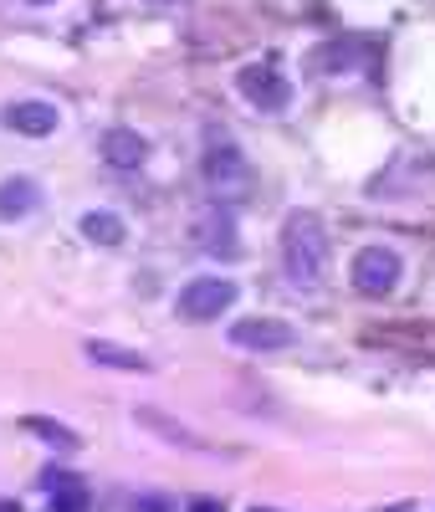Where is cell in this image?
<instances>
[{
	"instance_id": "1",
	"label": "cell",
	"mask_w": 435,
	"mask_h": 512,
	"mask_svg": "<svg viewBox=\"0 0 435 512\" xmlns=\"http://www.w3.org/2000/svg\"><path fill=\"white\" fill-rule=\"evenodd\" d=\"M282 272L297 292H318L328 277V231L313 210H292L282 221Z\"/></svg>"
},
{
	"instance_id": "17",
	"label": "cell",
	"mask_w": 435,
	"mask_h": 512,
	"mask_svg": "<svg viewBox=\"0 0 435 512\" xmlns=\"http://www.w3.org/2000/svg\"><path fill=\"white\" fill-rule=\"evenodd\" d=\"M0 512H26V507H21L16 497H0Z\"/></svg>"
},
{
	"instance_id": "2",
	"label": "cell",
	"mask_w": 435,
	"mask_h": 512,
	"mask_svg": "<svg viewBox=\"0 0 435 512\" xmlns=\"http://www.w3.org/2000/svg\"><path fill=\"white\" fill-rule=\"evenodd\" d=\"M205 185H210L215 200H226V205L251 190V164H246V154L236 149V139L226 134L221 123L205 128Z\"/></svg>"
},
{
	"instance_id": "16",
	"label": "cell",
	"mask_w": 435,
	"mask_h": 512,
	"mask_svg": "<svg viewBox=\"0 0 435 512\" xmlns=\"http://www.w3.org/2000/svg\"><path fill=\"white\" fill-rule=\"evenodd\" d=\"M169 507H174L169 497H139L134 502V512H169Z\"/></svg>"
},
{
	"instance_id": "18",
	"label": "cell",
	"mask_w": 435,
	"mask_h": 512,
	"mask_svg": "<svg viewBox=\"0 0 435 512\" xmlns=\"http://www.w3.org/2000/svg\"><path fill=\"white\" fill-rule=\"evenodd\" d=\"M190 512H221V502H195Z\"/></svg>"
},
{
	"instance_id": "15",
	"label": "cell",
	"mask_w": 435,
	"mask_h": 512,
	"mask_svg": "<svg viewBox=\"0 0 435 512\" xmlns=\"http://www.w3.org/2000/svg\"><path fill=\"white\" fill-rule=\"evenodd\" d=\"M52 512H87V487L77 477H62L52 492Z\"/></svg>"
},
{
	"instance_id": "4",
	"label": "cell",
	"mask_w": 435,
	"mask_h": 512,
	"mask_svg": "<svg viewBox=\"0 0 435 512\" xmlns=\"http://www.w3.org/2000/svg\"><path fill=\"white\" fill-rule=\"evenodd\" d=\"M400 272H405V262H400L395 246H364L354 256V287L364 297H389L400 287Z\"/></svg>"
},
{
	"instance_id": "10",
	"label": "cell",
	"mask_w": 435,
	"mask_h": 512,
	"mask_svg": "<svg viewBox=\"0 0 435 512\" xmlns=\"http://www.w3.org/2000/svg\"><path fill=\"white\" fill-rule=\"evenodd\" d=\"M36 205H41V185L36 180H26V175L0 180V221H26Z\"/></svg>"
},
{
	"instance_id": "7",
	"label": "cell",
	"mask_w": 435,
	"mask_h": 512,
	"mask_svg": "<svg viewBox=\"0 0 435 512\" xmlns=\"http://www.w3.org/2000/svg\"><path fill=\"white\" fill-rule=\"evenodd\" d=\"M57 123H62V108L57 103H41V98H21V103L6 108V128H16V134H26V139L57 134Z\"/></svg>"
},
{
	"instance_id": "13",
	"label": "cell",
	"mask_w": 435,
	"mask_h": 512,
	"mask_svg": "<svg viewBox=\"0 0 435 512\" xmlns=\"http://www.w3.org/2000/svg\"><path fill=\"white\" fill-rule=\"evenodd\" d=\"M139 425H149V431H159L164 441H174V446H190V451H205V441L195 436V431H185V425H174V420H164L159 410H139Z\"/></svg>"
},
{
	"instance_id": "14",
	"label": "cell",
	"mask_w": 435,
	"mask_h": 512,
	"mask_svg": "<svg viewBox=\"0 0 435 512\" xmlns=\"http://www.w3.org/2000/svg\"><path fill=\"white\" fill-rule=\"evenodd\" d=\"M26 431H31V436H41V441H52V446H62V451H77V431H67L62 420H47V415H26Z\"/></svg>"
},
{
	"instance_id": "20",
	"label": "cell",
	"mask_w": 435,
	"mask_h": 512,
	"mask_svg": "<svg viewBox=\"0 0 435 512\" xmlns=\"http://www.w3.org/2000/svg\"><path fill=\"white\" fill-rule=\"evenodd\" d=\"M256 512H261V507H256Z\"/></svg>"
},
{
	"instance_id": "11",
	"label": "cell",
	"mask_w": 435,
	"mask_h": 512,
	"mask_svg": "<svg viewBox=\"0 0 435 512\" xmlns=\"http://www.w3.org/2000/svg\"><path fill=\"white\" fill-rule=\"evenodd\" d=\"M82 354L93 359L98 369H123V374H144V369H149V359H144V354L123 349V344H108V338H93V344H87Z\"/></svg>"
},
{
	"instance_id": "8",
	"label": "cell",
	"mask_w": 435,
	"mask_h": 512,
	"mask_svg": "<svg viewBox=\"0 0 435 512\" xmlns=\"http://www.w3.org/2000/svg\"><path fill=\"white\" fill-rule=\"evenodd\" d=\"M200 246H205L210 256H226V262H236V256H241L236 216H231V205H226V200H215V205H210V216L200 221Z\"/></svg>"
},
{
	"instance_id": "19",
	"label": "cell",
	"mask_w": 435,
	"mask_h": 512,
	"mask_svg": "<svg viewBox=\"0 0 435 512\" xmlns=\"http://www.w3.org/2000/svg\"><path fill=\"white\" fill-rule=\"evenodd\" d=\"M31 6H52V0H31Z\"/></svg>"
},
{
	"instance_id": "12",
	"label": "cell",
	"mask_w": 435,
	"mask_h": 512,
	"mask_svg": "<svg viewBox=\"0 0 435 512\" xmlns=\"http://www.w3.org/2000/svg\"><path fill=\"white\" fill-rule=\"evenodd\" d=\"M77 231L93 246H123V236H128V226L113 216V210H87V216L77 221Z\"/></svg>"
},
{
	"instance_id": "6",
	"label": "cell",
	"mask_w": 435,
	"mask_h": 512,
	"mask_svg": "<svg viewBox=\"0 0 435 512\" xmlns=\"http://www.w3.org/2000/svg\"><path fill=\"white\" fill-rule=\"evenodd\" d=\"M236 349H251V354H272V349H287L292 344V328L282 318H241L226 328Z\"/></svg>"
},
{
	"instance_id": "5",
	"label": "cell",
	"mask_w": 435,
	"mask_h": 512,
	"mask_svg": "<svg viewBox=\"0 0 435 512\" xmlns=\"http://www.w3.org/2000/svg\"><path fill=\"white\" fill-rule=\"evenodd\" d=\"M231 303H236V282H226V277H195L190 287H180V318H190V323L221 318Z\"/></svg>"
},
{
	"instance_id": "3",
	"label": "cell",
	"mask_w": 435,
	"mask_h": 512,
	"mask_svg": "<svg viewBox=\"0 0 435 512\" xmlns=\"http://www.w3.org/2000/svg\"><path fill=\"white\" fill-rule=\"evenodd\" d=\"M236 88H241V98H246L251 108H261V113H282V108L292 103V82L282 77L277 62H251V67H241V72H236Z\"/></svg>"
},
{
	"instance_id": "9",
	"label": "cell",
	"mask_w": 435,
	"mask_h": 512,
	"mask_svg": "<svg viewBox=\"0 0 435 512\" xmlns=\"http://www.w3.org/2000/svg\"><path fill=\"white\" fill-rule=\"evenodd\" d=\"M149 159V139L139 134V128H108L103 134V164H113V169H139Z\"/></svg>"
}]
</instances>
